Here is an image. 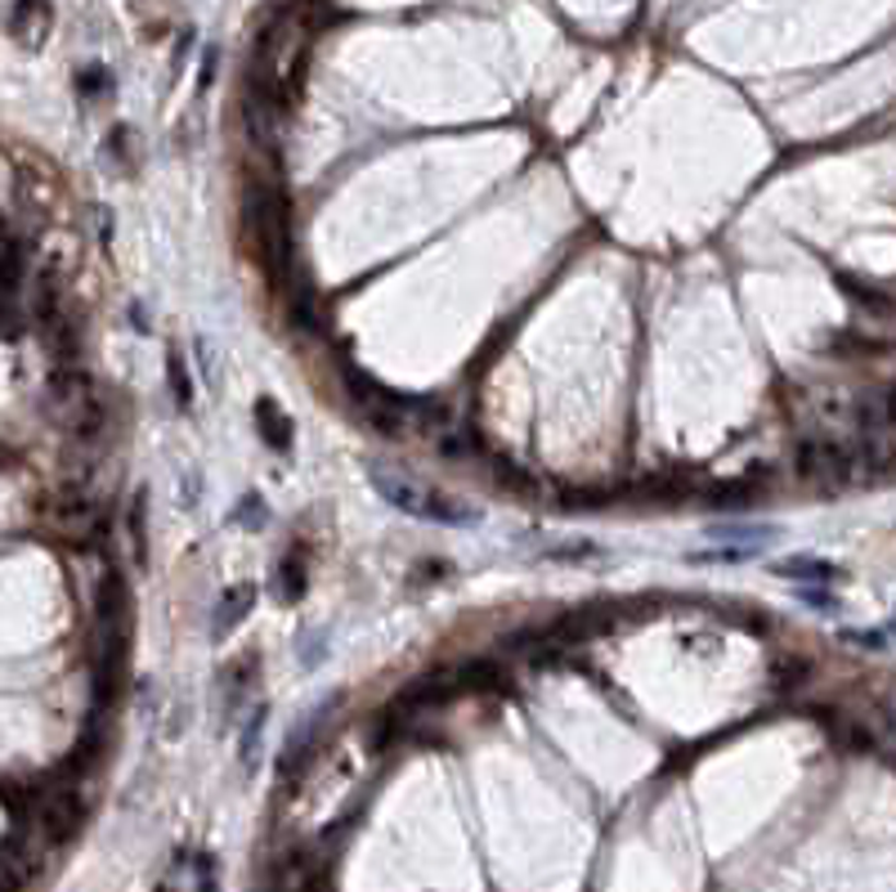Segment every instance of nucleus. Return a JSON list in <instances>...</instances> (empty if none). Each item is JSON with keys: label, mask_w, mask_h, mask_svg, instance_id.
<instances>
[{"label": "nucleus", "mask_w": 896, "mask_h": 892, "mask_svg": "<svg viewBox=\"0 0 896 892\" xmlns=\"http://www.w3.org/2000/svg\"><path fill=\"white\" fill-rule=\"evenodd\" d=\"M310 19L305 10H288V14H278L260 45H256V81L265 95L282 108V100H292L296 90H301V77H305V59H310Z\"/></svg>", "instance_id": "obj_1"}, {"label": "nucleus", "mask_w": 896, "mask_h": 892, "mask_svg": "<svg viewBox=\"0 0 896 892\" xmlns=\"http://www.w3.org/2000/svg\"><path fill=\"white\" fill-rule=\"evenodd\" d=\"M368 480H372V489L382 494L395 511L417 515V521H435V525H476V511H470V507H462V502H453L449 494H440V489H431V485H421V480L395 472V466L372 462V466H368Z\"/></svg>", "instance_id": "obj_2"}, {"label": "nucleus", "mask_w": 896, "mask_h": 892, "mask_svg": "<svg viewBox=\"0 0 896 892\" xmlns=\"http://www.w3.org/2000/svg\"><path fill=\"white\" fill-rule=\"evenodd\" d=\"M55 32V0H14L10 5V36L23 50H40Z\"/></svg>", "instance_id": "obj_3"}, {"label": "nucleus", "mask_w": 896, "mask_h": 892, "mask_svg": "<svg viewBox=\"0 0 896 892\" xmlns=\"http://www.w3.org/2000/svg\"><path fill=\"white\" fill-rule=\"evenodd\" d=\"M55 530L63 538H94L100 530H108V515L94 498H63L55 507Z\"/></svg>", "instance_id": "obj_4"}, {"label": "nucleus", "mask_w": 896, "mask_h": 892, "mask_svg": "<svg viewBox=\"0 0 896 892\" xmlns=\"http://www.w3.org/2000/svg\"><path fill=\"white\" fill-rule=\"evenodd\" d=\"M252 421H256V431L265 436V444H269V449H278V453H288V449H292V417L282 413V408H278L269 395H260V399H256Z\"/></svg>", "instance_id": "obj_5"}, {"label": "nucleus", "mask_w": 896, "mask_h": 892, "mask_svg": "<svg viewBox=\"0 0 896 892\" xmlns=\"http://www.w3.org/2000/svg\"><path fill=\"white\" fill-rule=\"evenodd\" d=\"M252 601H256V588L252 583H238V588H229L224 596H220V605H216V624H211V637L220 641V637H229V628L233 624H243V615L252 610Z\"/></svg>", "instance_id": "obj_6"}, {"label": "nucleus", "mask_w": 896, "mask_h": 892, "mask_svg": "<svg viewBox=\"0 0 896 892\" xmlns=\"http://www.w3.org/2000/svg\"><path fill=\"white\" fill-rule=\"evenodd\" d=\"M776 570L784 579H803V583H838L842 579V570L829 566V560H821V556H789V560H780Z\"/></svg>", "instance_id": "obj_7"}, {"label": "nucleus", "mask_w": 896, "mask_h": 892, "mask_svg": "<svg viewBox=\"0 0 896 892\" xmlns=\"http://www.w3.org/2000/svg\"><path fill=\"white\" fill-rule=\"evenodd\" d=\"M265 718H269V709H265V704H256L252 718H247V727H243L238 758H243V772H247V776L260 767V749H265Z\"/></svg>", "instance_id": "obj_8"}, {"label": "nucleus", "mask_w": 896, "mask_h": 892, "mask_svg": "<svg viewBox=\"0 0 896 892\" xmlns=\"http://www.w3.org/2000/svg\"><path fill=\"white\" fill-rule=\"evenodd\" d=\"M838 283L847 288V297H852L857 305H865L870 314H896V297H887V292H874L870 283H861V278H852V274H838Z\"/></svg>", "instance_id": "obj_9"}, {"label": "nucleus", "mask_w": 896, "mask_h": 892, "mask_svg": "<svg viewBox=\"0 0 896 892\" xmlns=\"http://www.w3.org/2000/svg\"><path fill=\"white\" fill-rule=\"evenodd\" d=\"M130 547H135V560L144 566L149 560V494L139 489L135 502H130Z\"/></svg>", "instance_id": "obj_10"}, {"label": "nucleus", "mask_w": 896, "mask_h": 892, "mask_svg": "<svg viewBox=\"0 0 896 892\" xmlns=\"http://www.w3.org/2000/svg\"><path fill=\"white\" fill-rule=\"evenodd\" d=\"M305 556L301 552H292L288 560L278 566V601H301L305 596Z\"/></svg>", "instance_id": "obj_11"}, {"label": "nucleus", "mask_w": 896, "mask_h": 892, "mask_svg": "<svg viewBox=\"0 0 896 892\" xmlns=\"http://www.w3.org/2000/svg\"><path fill=\"white\" fill-rule=\"evenodd\" d=\"M166 382H171V395H175L179 413L194 408V372H188L184 355H175V350H171V359H166Z\"/></svg>", "instance_id": "obj_12"}, {"label": "nucleus", "mask_w": 896, "mask_h": 892, "mask_svg": "<svg viewBox=\"0 0 896 892\" xmlns=\"http://www.w3.org/2000/svg\"><path fill=\"white\" fill-rule=\"evenodd\" d=\"M713 538H735V547L763 552L771 538H780V530H771V525H713Z\"/></svg>", "instance_id": "obj_13"}, {"label": "nucleus", "mask_w": 896, "mask_h": 892, "mask_svg": "<svg viewBox=\"0 0 896 892\" xmlns=\"http://www.w3.org/2000/svg\"><path fill=\"white\" fill-rule=\"evenodd\" d=\"M77 90L90 100V95H108L113 90V77H108V68H85L81 72V81H77Z\"/></svg>", "instance_id": "obj_14"}, {"label": "nucleus", "mask_w": 896, "mask_h": 892, "mask_svg": "<svg viewBox=\"0 0 896 892\" xmlns=\"http://www.w3.org/2000/svg\"><path fill=\"white\" fill-rule=\"evenodd\" d=\"M265 521H269V515H265V498H260V494H252V498L238 502V525H247V530H265Z\"/></svg>", "instance_id": "obj_15"}, {"label": "nucleus", "mask_w": 896, "mask_h": 892, "mask_svg": "<svg viewBox=\"0 0 896 892\" xmlns=\"http://www.w3.org/2000/svg\"><path fill=\"white\" fill-rule=\"evenodd\" d=\"M803 601H807V605H825V610H834V605H838V601H834V596H825V592H803Z\"/></svg>", "instance_id": "obj_16"}, {"label": "nucleus", "mask_w": 896, "mask_h": 892, "mask_svg": "<svg viewBox=\"0 0 896 892\" xmlns=\"http://www.w3.org/2000/svg\"><path fill=\"white\" fill-rule=\"evenodd\" d=\"M883 718H887V727H892V731H896V704H892V709H887V714H883Z\"/></svg>", "instance_id": "obj_17"}]
</instances>
